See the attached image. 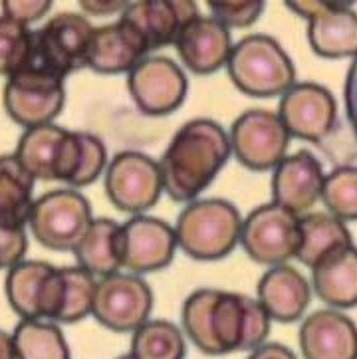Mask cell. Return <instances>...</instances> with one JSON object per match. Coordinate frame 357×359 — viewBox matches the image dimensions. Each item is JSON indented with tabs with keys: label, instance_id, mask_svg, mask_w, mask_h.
Masks as SVG:
<instances>
[{
	"label": "cell",
	"instance_id": "38",
	"mask_svg": "<svg viewBox=\"0 0 357 359\" xmlns=\"http://www.w3.org/2000/svg\"><path fill=\"white\" fill-rule=\"evenodd\" d=\"M81 8L86 12H90V14H95V16H104V14H114V12L123 11L131 4V2H109V0H105V2H90V0H81L80 2Z\"/></svg>",
	"mask_w": 357,
	"mask_h": 359
},
{
	"label": "cell",
	"instance_id": "37",
	"mask_svg": "<svg viewBox=\"0 0 357 359\" xmlns=\"http://www.w3.org/2000/svg\"><path fill=\"white\" fill-rule=\"evenodd\" d=\"M346 97H347V114L349 119L353 123L357 135V58L351 66V72L347 74V88H346Z\"/></svg>",
	"mask_w": 357,
	"mask_h": 359
},
{
	"label": "cell",
	"instance_id": "5",
	"mask_svg": "<svg viewBox=\"0 0 357 359\" xmlns=\"http://www.w3.org/2000/svg\"><path fill=\"white\" fill-rule=\"evenodd\" d=\"M66 104L64 78L42 66H32L6 78L4 107L12 121L26 129L52 126Z\"/></svg>",
	"mask_w": 357,
	"mask_h": 359
},
{
	"label": "cell",
	"instance_id": "10",
	"mask_svg": "<svg viewBox=\"0 0 357 359\" xmlns=\"http://www.w3.org/2000/svg\"><path fill=\"white\" fill-rule=\"evenodd\" d=\"M286 6L308 20V40L318 56L357 58V14L351 2L290 0Z\"/></svg>",
	"mask_w": 357,
	"mask_h": 359
},
{
	"label": "cell",
	"instance_id": "30",
	"mask_svg": "<svg viewBox=\"0 0 357 359\" xmlns=\"http://www.w3.org/2000/svg\"><path fill=\"white\" fill-rule=\"evenodd\" d=\"M38 64L36 32L11 18L0 20V72L8 78Z\"/></svg>",
	"mask_w": 357,
	"mask_h": 359
},
{
	"label": "cell",
	"instance_id": "4",
	"mask_svg": "<svg viewBox=\"0 0 357 359\" xmlns=\"http://www.w3.org/2000/svg\"><path fill=\"white\" fill-rule=\"evenodd\" d=\"M232 83L252 97L284 95L296 81V68L274 38L252 34L232 48L227 64Z\"/></svg>",
	"mask_w": 357,
	"mask_h": 359
},
{
	"label": "cell",
	"instance_id": "2",
	"mask_svg": "<svg viewBox=\"0 0 357 359\" xmlns=\"http://www.w3.org/2000/svg\"><path fill=\"white\" fill-rule=\"evenodd\" d=\"M187 336L207 355L244 351L246 300L222 290H196L183 306Z\"/></svg>",
	"mask_w": 357,
	"mask_h": 359
},
{
	"label": "cell",
	"instance_id": "17",
	"mask_svg": "<svg viewBox=\"0 0 357 359\" xmlns=\"http://www.w3.org/2000/svg\"><path fill=\"white\" fill-rule=\"evenodd\" d=\"M322 163L310 151L302 149L280 163L272 177V197L282 209L294 215H308L323 193Z\"/></svg>",
	"mask_w": 357,
	"mask_h": 359
},
{
	"label": "cell",
	"instance_id": "23",
	"mask_svg": "<svg viewBox=\"0 0 357 359\" xmlns=\"http://www.w3.org/2000/svg\"><path fill=\"white\" fill-rule=\"evenodd\" d=\"M316 296L332 308L357 306V248L349 246L311 270Z\"/></svg>",
	"mask_w": 357,
	"mask_h": 359
},
{
	"label": "cell",
	"instance_id": "8",
	"mask_svg": "<svg viewBox=\"0 0 357 359\" xmlns=\"http://www.w3.org/2000/svg\"><path fill=\"white\" fill-rule=\"evenodd\" d=\"M298 215L268 203L254 209L242 224L241 244L246 255L260 264L282 266L296 258L302 244Z\"/></svg>",
	"mask_w": 357,
	"mask_h": 359
},
{
	"label": "cell",
	"instance_id": "24",
	"mask_svg": "<svg viewBox=\"0 0 357 359\" xmlns=\"http://www.w3.org/2000/svg\"><path fill=\"white\" fill-rule=\"evenodd\" d=\"M299 226L302 244L296 258L311 270L325 258L353 246L349 229L344 224V220L335 219L334 215L308 212L299 219Z\"/></svg>",
	"mask_w": 357,
	"mask_h": 359
},
{
	"label": "cell",
	"instance_id": "40",
	"mask_svg": "<svg viewBox=\"0 0 357 359\" xmlns=\"http://www.w3.org/2000/svg\"><path fill=\"white\" fill-rule=\"evenodd\" d=\"M0 359H18V353H16V346H14V337L6 332H2L0 336Z\"/></svg>",
	"mask_w": 357,
	"mask_h": 359
},
{
	"label": "cell",
	"instance_id": "3",
	"mask_svg": "<svg viewBox=\"0 0 357 359\" xmlns=\"http://www.w3.org/2000/svg\"><path fill=\"white\" fill-rule=\"evenodd\" d=\"M242 224L238 209L222 198L191 203L175 224L177 241L195 260H220L241 243Z\"/></svg>",
	"mask_w": 357,
	"mask_h": 359
},
{
	"label": "cell",
	"instance_id": "21",
	"mask_svg": "<svg viewBox=\"0 0 357 359\" xmlns=\"http://www.w3.org/2000/svg\"><path fill=\"white\" fill-rule=\"evenodd\" d=\"M147 54L149 48L141 34L119 18L116 24H105L93 30L88 50V68L100 74L131 72Z\"/></svg>",
	"mask_w": 357,
	"mask_h": 359
},
{
	"label": "cell",
	"instance_id": "39",
	"mask_svg": "<svg viewBox=\"0 0 357 359\" xmlns=\"http://www.w3.org/2000/svg\"><path fill=\"white\" fill-rule=\"evenodd\" d=\"M248 359H296V355L282 344H264L262 348L254 349Z\"/></svg>",
	"mask_w": 357,
	"mask_h": 359
},
{
	"label": "cell",
	"instance_id": "33",
	"mask_svg": "<svg viewBox=\"0 0 357 359\" xmlns=\"http://www.w3.org/2000/svg\"><path fill=\"white\" fill-rule=\"evenodd\" d=\"M80 165H78V173L69 183L72 187H86L93 183L102 175L105 163H107V151H105L104 141L100 137L80 131Z\"/></svg>",
	"mask_w": 357,
	"mask_h": 359
},
{
	"label": "cell",
	"instance_id": "7",
	"mask_svg": "<svg viewBox=\"0 0 357 359\" xmlns=\"http://www.w3.org/2000/svg\"><path fill=\"white\" fill-rule=\"evenodd\" d=\"M80 153V131L42 126L24 131L14 155L34 179L72 183L78 173Z\"/></svg>",
	"mask_w": 357,
	"mask_h": 359
},
{
	"label": "cell",
	"instance_id": "18",
	"mask_svg": "<svg viewBox=\"0 0 357 359\" xmlns=\"http://www.w3.org/2000/svg\"><path fill=\"white\" fill-rule=\"evenodd\" d=\"M175 46L184 66L201 76L227 66L234 48L229 28L217 18L201 14L184 24Z\"/></svg>",
	"mask_w": 357,
	"mask_h": 359
},
{
	"label": "cell",
	"instance_id": "9",
	"mask_svg": "<svg viewBox=\"0 0 357 359\" xmlns=\"http://www.w3.org/2000/svg\"><path fill=\"white\" fill-rule=\"evenodd\" d=\"M165 191L159 163L139 151H121L105 173V193L121 212L141 215L153 209Z\"/></svg>",
	"mask_w": 357,
	"mask_h": 359
},
{
	"label": "cell",
	"instance_id": "27",
	"mask_svg": "<svg viewBox=\"0 0 357 359\" xmlns=\"http://www.w3.org/2000/svg\"><path fill=\"white\" fill-rule=\"evenodd\" d=\"M56 268L40 260H24L6 274V296L12 310L22 320H40L48 280Z\"/></svg>",
	"mask_w": 357,
	"mask_h": 359
},
{
	"label": "cell",
	"instance_id": "20",
	"mask_svg": "<svg viewBox=\"0 0 357 359\" xmlns=\"http://www.w3.org/2000/svg\"><path fill=\"white\" fill-rule=\"evenodd\" d=\"M198 16L195 2L173 0H143L131 2L121 14V20L137 30L149 52L175 44L179 32L189 20Z\"/></svg>",
	"mask_w": 357,
	"mask_h": 359
},
{
	"label": "cell",
	"instance_id": "15",
	"mask_svg": "<svg viewBox=\"0 0 357 359\" xmlns=\"http://www.w3.org/2000/svg\"><path fill=\"white\" fill-rule=\"evenodd\" d=\"M278 116L292 137L322 141L334 129L337 104L334 93L320 83H294L282 95Z\"/></svg>",
	"mask_w": 357,
	"mask_h": 359
},
{
	"label": "cell",
	"instance_id": "34",
	"mask_svg": "<svg viewBox=\"0 0 357 359\" xmlns=\"http://www.w3.org/2000/svg\"><path fill=\"white\" fill-rule=\"evenodd\" d=\"M207 4L213 18L227 28H246L256 22L264 11V2L260 0H210Z\"/></svg>",
	"mask_w": 357,
	"mask_h": 359
},
{
	"label": "cell",
	"instance_id": "22",
	"mask_svg": "<svg viewBox=\"0 0 357 359\" xmlns=\"http://www.w3.org/2000/svg\"><path fill=\"white\" fill-rule=\"evenodd\" d=\"M258 302L272 320L292 324L310 304V284L288 264L270 268L258 282Z\"/></svg>",
	"mask_w": 357,
	"mask_h": 359
},
{
	"label": "cell",
	"instance_id": "19",
	"mask_svg": "<svg viewBox=\"0 0 357 359\" xmlns=\"http://www.w3.org/2000/svg\"><path fill=\"white\" fill-rule=\"evenodd\" d=\"M304 359H357V325L335 310H318L299 327Z\"/></svg>",
	"mask_w": 357,
	"mask_h": 359
},
{
	"label": "cell",
	"instance_id": "14",
	"mask_svg": "<svg viewBox=\"0 0 357 359\" xmlns=\"http://www.w3.org/2000/svg\"><path fill=\"white\" fill-rule=\"evenodd\" d=\"M127 90L145 116L161 117L181 107L187 97L189 81L173 60L151 56L129 72Z\"/></svg>",
	"mask_w": 357,
	"mask_h": 359
},
{
	"label": "cell",
	"instance_id": "35",
	"mask_svg": "<svg viewBox=\"0 0 357 359\" xmlns=\"http://www.w3.org/2000/svg\"><path fill=\"white\" fill-rule=\"evenodd\" d=\"M52 8L50 0H30V2H14V0H2V16L11 18L14 22L28 26L40 18H44Z\"/></svg>",
	"mask_w": 357,
	"mask_h": 359
},
{
	"label": "cell",
	"instance_id": "11",
	"mask_svg": "<svg viewBox=\"0 0 357 359\" xmlns=\"http://www.w3.org/2000/svg\"><path fill=\"white\" fill-rule=\"evenodd\" d=\"M288 129L278 114L268 109L244 111L231 131L232 151L238 163L252 171L276 169L286 159L290 145Z\"/></svg>",
	"mask_w": 357,
	"mask_h": 359
},
{
	"label": "cell",
	"instance_id": "13",
	"mask_svg": "<svg viewBox=\"0 0 357 359\" xmlns=\"http://www.w3.org/2000/svg\"><path fill=\"white\" fill-rule=\"evenodd\" d=\"M93 30L95 28L86 16L76 12L56 14L36 32L38 66L58 74L64 80L74 70L88 68Z\"/></svg>",
	"mask_w": 357,
	"mask_h": 359
},
{
	"label": "cell",
	"instance_id": "25",
	"mask_svg": "<svg viewBox=\"0 0 357 359\" xmlns=\"http://www.w3.org/2000/svg\"><path fill=\"white\" fill-rule=\"evenodd\" d=\"M34 181L16 155L0 159V229H24L30 222Z\"/></svg>",
	"mask_w": 357,
	"mask_h": 359
},
{
	"label": "cell",
	"instance_id": "36",
	"mask_svg": "<svg viewBox=\"0 0 357 359\" xmlns=\"http://www.w3.org/2000/svg\"><path fill=\"white\" fill-rule=\"evenodd\" d=\"M0 248H2V266L11 270L24 262L26 255V232L24 229H0Z\"/></svg>",
	"mask_w": 357,
	"mask_h": 359
},
{
	"label": "cell",
	"instance_id": "26",
	"mask_svg": "<svg viewBox=\"0 0 357 359\" xmlns=\"http://www.w3.org/2000/svg\"><path fill=\"white\" fill-rule=\"evenodd\" d=\"M78 266L92 276H114L121 262V226L112 219H95L74 250Z\"/></svg>",
	"mask_w": 357,
	"mask_h": 359
},
{
	"label": "cell",
	"instance_id": "1",
	"mask_svg": "<svg viewBox=\"0 0 357 359\" xmlns=\"http://www.w3.org/2000/svg\"><path fill=\"white\" fill-rule=\"evenodd\" d=\"M227 131L213 119H193L175 133L159 161L165 193L177 203L198 197L231 157Z\"/></svg>",
	"mask_w": 357,
	"mask_h": 359
},
{
	"label": "cell",
	"instance_id": "12",
	"mask_svg": "<svg viewBox=\"0 0 357 359\" xmlns=\"http://www.w3.org/2000/svg\"><path fill=\"white\" fill-rule=\"evenodd\" d=\"M153 306L149 284L135 274H114L97 282L93 318L112 332H137Z\"/></svg>",
	"mask_w": 357,
	"mask_h": 359
},
{
	"label": "cell",
	"instance_id": "29",
	"mask_svg": "<svg viewBox=\"0 0 357 359\" xmlns=\"http://www.w3.org/2000/svg\"><path fill=\"white\" fill-rule=\"evenodd\" d=\"M133 359H183L184 339L179 327L165 320L141 325L131 339Z\"/></svg>",
	"mask_w": 357,
	"mask_h": 359
},
{
	"label": "cell",
	"instance_id": "32",
	"mask_svg": "<svg viewBox=\"0 0 357 359\" xmlns=\"http://www.w3.org/2000/svg\"><path fill=\"white\" fill-rule=\"evenodd\" d=\"M322 201L339 220H357V167H337L323 181Z\"/></svg>",
	"mask_w": 357,
	"mask_h": 359
},
{
	"label": "cell",
	"instance_id": "16",
	"mask_svg": "<svg viewBox=\"0 0 357 359\" xmlns=\"http://www.w3.org/2000/svg\"><path fill=\"white\" fill-rule=\"evenodd\" d=\"M177 246V232L165 220L133 217L121 226V262L129 272L161 270L171 264Z\"/></svg>",
	"mask_w": 357,
	"mask_h": 359
},
{
	"label": "cell",
	"instance_id": "6",
	"mask_svg": "<svg viewBox=\"0 0 357 359\" xmlns=\"http://www.w3.org/2000/svg\"><path fill=\"white\" fill-rule=\"evenodd\" d=\"M92 209L78 191H50L36 198L30 231L38 243L52 250H76L92 226Z\"/></svg>",
	"mask_w": 357,
	"mask_h": 359
},
{
	"label": "cell",
	"instance_id": "28",
	"mask_svg": "<svg viewBox=\"0 0 357 359\" xmlns=\"http://www.w3.org/2000/svg\"><path fill=\"white\" fill-rule=\"evenodd\" d=\"M12 337L18 359H69L66 337L52 322L22 320Z\"/></svg>",
	"mask_w": 357,
	"mask_h": 359
},
{
	"label": "cell",
	"instance_id": "31",
	"mask_svg": "<svg viewBox=\"0 0 357 359\" xmlns=\"http://www.w3.org/2000/svg\"><path fill=\"white\" fill-rule=\"evenodd\" d=\"M62 272H64V300H62L58 322L76 324L86 316L93 313L97 282L90 272H86L80 266L62 268Z\"/></svg>",
	"mask_w": 357,
	"mask_h": 359
}]
</instances>
